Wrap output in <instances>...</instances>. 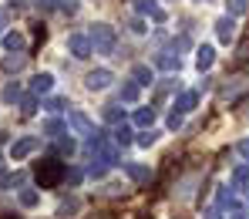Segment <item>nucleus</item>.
<instances>
[{
    "label": "nucleus",
    "mask_w": 249,
    "mask_h": 219,
    "mask_svg": "<svg viewBox=\"0 0 249 219\" xmlns=\"http://www.w3.org/2000/svg\"><path fill=\"white\" fill-rule=\"evenodd\" d=\"M37 179H41L44 185L57 182V179H61V165H57V162H44L41 169H37Z\"/></svg>",
    "instance_id": "obj_1"
}]
</instances>
